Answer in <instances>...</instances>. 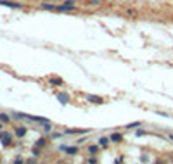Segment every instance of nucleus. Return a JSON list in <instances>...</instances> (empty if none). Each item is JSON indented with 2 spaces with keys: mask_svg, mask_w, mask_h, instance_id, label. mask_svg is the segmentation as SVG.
<instances>
[{
  "mask_svg": "<svg viewBox=\"0 0 173 164\" xmlns=\"http://www.w3.org/2000/svg\"><path fill=\"white\" fill-rule=\"evenodd\" d=\"M59 100H61L62 104H66V102H68V95H66V93H61V95H59Z\"/></svg>",
  "mask_w": 173,
  "mask_h": 164,
  "instance_id": "1a4fd4ad",
  "label": "nucleus"
},
{
  "mask_svg": "<svg viewBox=\"0 0 173 164\" xmlns=\"http://www.w3.org/2000/svg\"><path fill=\"white\" fill-rule=\"evenodd\" d=\"M36 145H38V147H42V145H45V140H43V138H40V140L36 142Z\"/></svg>",
  "mask_w": 173,
  "mask_h": 164,
  "instance_id": "4468645a",
  "label": "nucleus"
},
{
  "mask_svg": "<svg viewBox=\"0 0 173 164\" xmlns=\"http://www.w3.org/2000/svg\"><path fill=\"white\" fill-rule=\"evenodd\" d=\"M137 126H140V123H139V121H137V123H132V125H128L127 128H137Z\"/></svg>",
  "mask_w": 173,
  "mask_h": 164,
  "instance_id": "f8f14e48",
  "label": "nucleus"
},
{
  "mask_svg": "<svg viewBox=\"0 0 173 164\" xmlns=\"http://www.w3.org/2000/svg\"><path fill=\"white\" fill-rule=\"evenodd\" d=\"M87 100H90V102H94V104H101V102H102V99L97 97V95H87Z\"/></svg>",
  "mask_w": 173,
  "mask_h": 164,
  "instance_id": "39448f33",
  "label": "nucleus"
},
{
  "mask_svg": "<svg viewBox=\"0 0 173 164\" xmlns=\"http://www.w3.org/2000/svg\"><path fill=\"white\" fill-rule=\"evenodd\" d=\"M50 83H52V85H61L62 81H61V80H50Z\"/></svg>",
  "mask_w": 173,
  "mask_h": 164,
  "instance_id": "ddd939ff",
  "label": "nucleus"
},
{
  "mask_svg": "<svg viewBox=\"0 0 173 164\" xmlns=\"http://www.w3.org/2000/svg\"><path fill=\"white\" fill-rule=\"evenodd\" d=\"M0 121L7 123V121H9V116H5V114H0Z\"/></svg>",
  "mask_w": 173,
  "mask_h": 164,
  "instance_id": "9b49d317",
  "label": "nucleus"
},
{
  "mask_svg": "<svg viewBox=\"0 0 173 164\" xmlns=\"http://www.w3.org/2000/svg\"><path fill=\"white\" fill-rule=\"evenodd\" d=\"M0 140H2L3 145H9V144H10V135L3 131V133H0Z\"/></svg>",
  "mask_w": 173,
  "mask_h": 164,
  "instance_id": "f03ea898",
  "label": "nucleus"
},
{
  "mask_svg": "<svg viewBox=\"0 0 173 164\" xmlns=\"http://www.w3.org/2000/svg\"><path fill=\"white\" fill-rule=\"evenodd\" d=\"M97 150H99V147H95V145H92V147H88V152H90V154H95Z\"/></svg>",
  "mask_w": 173,
  "mask_h": 164,
  "instance_id": "9d476101",
  "label": "nucleus"
},
{
  "mask_svg": "<svg viewBox=\"0 0 173 164\" xmlns=\"http://www.w3.org/2000/svg\"><path fill=\"white\" fill-rule=\"evenodd\" d=\"M107 144H109V140H107V138H104V137H102V138H99V145H102V147H106Z\"/></svg>",
  "mask_w": 173,
  "mask_h": 164,
  "instance_id": "6e6552de",
  "label": "nucleus"
},
{
  "mask_svg": "<svg viewBox=\"0 0 173 164\" xmlns=\"http://www.w3.org/2000/svg\"><path fill=\"white\" fill-rule=\"evenodd\" d=\"M0 5H5V7H14V9H19L21 3H16V2H7V0H0Z\"/></svg>",
  "mask_w": 173,
  "mask_h": 164,
  "instance_id": "20e7f679",
  "label": "nucleus"
},
{
  "mask_svg": "<svg viewBox=\"0 0 173 164\" xmlns=\"http://www.w3.org/2000/svg\"><path fill=\"white\" fill-rule=\"evenodd\" d=\"M16 135H17V137H24V135H26V128H19V130L16 131Z\"/></svg>",
  "mask_w": 173,
  "mask_h": 164,
  "instance_id": "0eeeda50",
  "label": "nucleus"
},
{
  "mask_svg": "<svg viewBox=\"0 0 173 164\" xmlns=\"http://www.w3.org/2000/svg\"><path fill=\"white\" fill-rule=\"evenodd\" d=\"M111 140H113V142H120V140H123V137H121L120 133H113V137H111Z\"/></svg>",
  "mask_w": 173,
  "mask_h": 164,
  "instance_id": "423d86ee",
  "label": "nucleus"
},
{
  "mask_svg": "<svg viewBox=\"0 0 173 164\" xmlns=\"http://www.w3.org/2000/svg\"><path fill=\"white\" fill-rule=\"evenodd\" d=\"M61 150H62V152H68V154H78V149H76V147H66V145H61Z\"/></svg>",
  "mask_w": 173,
  "mask_h": 164,
  "instance_id": "7ed1b4c3",
  "label": "nucleus"
},
{
  "mask_svg": "<svg viewBox=\"0 0 173 164\" xmlns=\"http://www.w3.org/2000/svg\"><path fill=\"white\" fill-rule=\"evenodd\" d=\"M42 7H43V9H49V10H61V12H68V10H73V9H75L73 2H66V3H62V5H50V3H43Z\"/></svg>",
  "mask_w": 173,
  "mask_h": 164,
  "instance_id": "f257e3e1",
  "label": "nucleus"
}]
</instances>
